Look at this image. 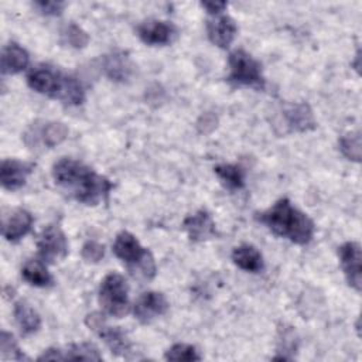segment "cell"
I'll use <instances>...</instances> for the list:
<instances>
[{"instance_id":"obj_11","label":"cell","mask_w":362,"mask_h":362,"mask_svg":"<svg viewBox=\"0 0 362 362\" xmlns=\"http://www.w3.org/2000/svg\"><path fill=\"white\" fill-rule=\"evenodd\" d=\"M177 27L163 20H148L137 27L139 38L148 45H167L177 38Z\"/></svg>"},{"instance_id":"obj_17","label":"cell","mask_w":362,"mask_h":362,"mask_svg":"<svg viewBox=\"0 0 362 362\" xmlns=\"http://www.w3.org/2000/svg\"><path fill=\"white\" fill-rule=\"evenodd\" d=\"M30 62L28 52L17 42H8L1 51V72L13 75L24 71Z\"/></svg>"},{"instance_id":"obj_5","label":"cell","mask_w":362,"mask_h":362,"mask_svg":"<svg viewBox=\"0 0 362 362\" xmlns=\"http://www.w3.org/2000/svg\"><path fill=\"white\" fill-rule=\"evenodd\" d=\"M99 304L112 317L122 318L129 314V286L122 274L112 272L103 277L99 286Z\"/></svg>"},{"instance_id":"obj_29","label":"cell","mask_w":362,"mask_h":362,"mask_svg":"<svg viewBox=\"0 0 362 362\" xmlns=\"http://www.w3.org/2000/svg\"><path fill=\"white\" fill-rule=\"evenodd\" d=\"M82 259L88 263H98L105 256V246L96 240H88L83 243L81 250Z\"/></svg>"},{"instance_id":"obj_32","label":"cell","mask_w":362,"mask_h":362,"mask_svg":"<svg viewBox=\"0 0 362 362\" xmlns=\"http://www.w3.org/2000/svg\"><path fill=\"white\" fill-rule=\"evenodd\" d=\"M64 361V352L58 348H49L38 356V361Z\"/></svg>"},{"instance_id":"obj_1","label":"cell","mask_w":362,"mask_h":362,"mask_svg":"<svg viewBox=\"0 0 362 362\" xmlns=\"http://www.w3.org/2000/svg\"><path fill=\"white\" fill-rule=\"evenodd\" d=\"M52 178L58 187L74 199L85 205H98L105 201L113 184L95 173L82 161L64 157L52 165Z\"/></svg>"},{"instance_id":"obj_18","label":"cell","mask_w":362,"mask_h":362,"mask_svg":"<svg viewBox=\"0 0 362 362\" xmlns=\"http://www.w3.org/2000/svg\"><path fill=\"white\" fill-rule=\"evenodd\" d=\"M232 260L242 270L252 273L260 272L264 266L262 253L255 246L247 243L239 245L232 250Z\"/></svg>"},{"instance_id":"obj_8","label":"cell","mask_w":362,"mask_h":362,"mask_svg":"<svg viewBox=\"0 0 362 362\" xmlns=\"http://www.w3.org/2000/svg\"><path fill=\"white\" fill-rule=\"evenodd\" d=\"M37 249L42 262L54 263L64 259L68 253V242L65 233L58 225H48L37 240Z\"/></svg>"},{"instance_id":"obj_27","label":"cell","mask_w":362,"mask_h":362,"mask_svg":"<svg viewBox=\"0 0 362 362\" xmlns=\"http://www.w3.org/2000/svg\"><path fill=\"white\" fill-rule=\"evenodd\" d=\"M0 351H1V358L3 359H8V361H23V359H28L23 351L18 348L14 337L7 332V331H1V337H0Z\"/></svg>"},{"instance_id":"obj_31","label":"cell","mask_w":362,"mask_h":362,"mask_svg":"<svg viewBox=\"0 0 362 362\" xmlns=\"http://www.w3.org/2000/svg\"><path fill=\"white\" fill-rule=\"evenodd\" d=\"M226 3L225 1H202L201 7L206 10L208 14L211 16H219L221 11H223L226 8Z\"/></svg>"},{"instance_id":"obj_21","label":"cell","mask_w":362,"mask_h":362,"mask_svg":"<svg viewBox=\"0 0 362 362\" xmlns=\"http://www.w3.org/2000/svg\"><path fill=\"white\" fill-rule=\"evenodd\" d=\"M21 277L31 286L48 287L54 283V279L42 260L30 259L24 263L21 269Z\"/></svg>"},{"instance_id":"obj_13","label":"cell","mask_w":362,"mask_h":362,"mask_svg":"<svg viewBox=\"0 0 362 362\" xmlns=\"http://www.w3.org/2000/svg\"><path fill=\"white\" fill-rule=\"evenodd\" d=\"M33 215L27 209L17 208L11 211L7 216L3 218L1 225V233L3 238L8 242H18L21 238H24L33 226Z\"/></svg>"},{"instance_id":"obj_10","label":"cell","mask_w":362,"mask_h":362,"mask_svg":"<svg viewBox=\"0 0 362 362\" xmlns=\"http://www.w3.org/2000/svg\"><path fill=\"white\" fill-rule=\"evenodd\" d=\"M168 301L165 296L160 291H146L143 293L133 307V314L141 324H148L157 317L164 315L168 311Z\"/></svg>"},{"instance_id":"obj_19","label":"cell","mask_w":362,"mask_h":362,"mask_svg":"<svg viewBox=\"0 0 362 362\" xmlns=\"http://www.w3.org/2000/svg\"><path fill=\"white\" fill-rule=\"evenodd\" d=\"M132 62L129 57L123 52H113L106 55L103 59V69L105 74L116 82H124L130 78L132 74Z\"/></svg>"},{"instance_id":"obj_26","label":"cell","mask_w":362,"mask_h":362,"mask_svg":"<svg viewBox=\"0 0 362 362\" xmlns=\"http://www.w3.org/2000/svg\"><path fill=\"white\" fill-rule=\"evenodd\" d=\"M341 153L355 163L361 161V136L359 133H348L338 141Z\"/></svg>"},{"instance_id":"obj_30","label":"cell","mask_w":362,"mask_h":362,"mask_svg":"<svg viewBox=\"0 0 362 362\" xmlns=\"http://www.w3.org/2000/svg\"><path fill=\"white\" fill-rule=\"evenodd\" d=\"M34 7L44 16H58L62 13L65 3L62 1H49V0H40L34 3Z\"/></svg>"},{"instance_id":"obj_22","label":"cell","mask_w":362,"mask_h":362,"mask_svg":"<svg viewBox=\"0 0 362 362\" xmlns=\"http://www.w3.org/2000/svg\"><path fill=\"white\" fill-rule=\"evenodd\" d=\"M218 178L230 189H240L245 185V171L238 164H218L214 168Z\"/></svg>"},{"instance_id":"obj_9","label":"cell","mask_w":362,"mask_h":362,"mask_svg":"<svg viewBox=\"0 0 362 362\" xmlns=\"http://www.w3.org/2000/svg\"><path fill=\"white\" fill-rule=\"evenodd\" d=\"M339 263L348 284L356 291L362 287V255L356 242H345L338 247Z\"/></svg>"},{"instance_id":"obj_14","label":"cell","mask_w":362,"mask_h":362,"mask_svg":"<svg viewBox=\"0 0 362 362\" xmlns=\"http://www.w3.org/2000/svg\"><path fill=\"white\" fill-rule=\"evenodd\" d=\"M236 33L238 25L229 16H214V18L206 21L208 38L219 48H228L235 40Z\"/></svg>"},{"instance_id":"obj_24","label":"cell","mask_w":362,"mask_h":362,"mask_svg":"<svg viewBox=\"0 0 362 362\" xmlns=\"http://www.w3.org/2000/svg\"><path fill=\"white\" fill-rule=\"evenodd\" d=\"M64 352V361H102L99 349L90 342L69 345Z\"/></svg>"},{"instance_id":"obj_33","label":"cell","mask_w":362,"mask_h":362,"mask_svg":"<svg viewBox=\"0 0 362 362\" xmlns=\"http://www.w3.org/2000/svg\"><path fill=\"white\" fill-rule=\"evenodd\" d=\"M201 120L205 123V124H201V126H198L199 127V130L202 132V133H206L208 130H206V127L209 126V129L212 130V129H215V126H216V117L214 116V115H211V113H206V115H204L202 117H201Z\"/></svg>"},{"instance_id":"obj_15","label":"cell","mask_w":362,"mask_h":362,"mask_svg":"<svg viewBox=\"0 0 362 362\" xmlns=\"http://www.w3.org/2000/svg\"><path fill=\"white\" fill-rule=\"evenodd\" d=\"M182 226H184L189 240H192V242H202V240L211 239L216 235L215 222H214L212 216L204 209H199L195 214L188 215L184 219Z\"/></svg>"},{"instance_id":"obj_28","label":"cell","mask_w":362,"mask_h":362,"mask_svg":"<svg viewBox=\"0 0 362 362\" xmlns=\"http://www.w3.org/2000/svg\"><path fill=\"white\" fill-rule=\"evenodd\" d=\"M65 42L74 48H83L89 42V35L76 24H69L64 31Z\"/></svg>"},{"instance_id":"obj_3","label":"cell","mask_w":362,"mask_h":362,"mask_svg":"<svg viewBox=\"0 0 362 362\" xmlns=\"http://www.w3.org/2000/svg\"><path fill=\"white\" fill-rule=\"evenodd\" d=\"M28 86L49 98L58 99L65 105H81L85 100V90L82 83L49 65H37L27 75Z\"/></svg>"},{"instance_id":"obj_25","label":"cell","mask_w":362,"mask_h":362,"mask_svg":"<svg viewBox=\"0 0 362 362\" xmlns=\"http://www.w3.org/2000/svg\"><path fill=\"white\" fill-rule=\"evenodd\" d=\"M164 358L167 361H175V362H192V361H199L201 355L192 345L174 344L171 348L165 351Z\"/></svg>"},{"instance_id":"obj_16","label":"cell","mask_w":362,"mask_h":362,"mask_svg":"<svg viewBox=\"0 0 362 362\" xmlns=\"http://www.w3.org/2000/svg\"><path fill=\"white\" fill-rule=\"evenodd\" d=\"M284 117L287 122V126L291 132H308L314 130L317 123L313 115V110L308 103L301 102L291 105L284 110Z\"/></svg>"},{"instance_id":"obj_7","label":"cell","mask_w":362,"mask_h":362,"mask_svg":"<svg viewBox=\"0 0 362 362\" xmlns=\"http://www.w3.org/2000/svg\"><path fill=\"white\" fill-rule=\"evenodd\" d=\"M85 324L89 329L98 334L112 354L117 356H129L132 352V344L127 335L119 327H110L106 322L105 314L93 311L85 317Z\"/></svg>"},{"instance_id":"obj_23","label":"cell","mask_w":362,"mask_h":362,"mask_svg":"<svg viewBox=\"0 0 362 362\" xmlns=\"http://www.w3.org/2000/svg\"><path fill=\"white\" fill-rule=\"evenodd\" d=\"M38 134H40L41 143L45 147L52 148V147L58 146L59 143H62L66 139L68 127L61 122H47L38 130Z\"/></svg>"},{"instance_id":"obj_20","label":"cell","mask_w":362,"mask_h":362,"mask_svg":"<svg viewBox=\"0 0 362 362\" xmlns=\"http://www.w3.org/2000/svg\"><path fill=\"white\" fill-rule=\"evenodd\" d=\"M14 320L23 335L35 334L41 327L40 314L27 303L17 301L14 305Z\"/></svg>"},{"instance_id":"obj_2","label":"cell","mask_w":362,"mask_h":362,"mask_svg":"<svg viewBox=\"0 0 362 362\" xmlns=\"http://www.w3.org/2000/svg\"><path fill=\"white\" fill-rule=\"evenodd\" d=\"M256 219L277 236L286 238L296 245L310 243L315 232L314 222L304 212L293 206L287 198L279 199L272 208L257 214Z\"/></svg>"},{"instance_id":"obj_6","label":"cell","mask_w":362,"mask_h":362,"mask_svg":"<svg viewBox=\"0 0 362 362\" xmlns=\"http://www.w3.org/2000/svg\"><path fill=\"white\" fill-rule=\"evenodd\" d=\"M229 75L228 81L238 86L263 88L264 78L262 75V65L249 52L235 49L229 55Z\"/></svg>"},{"instance_id":"obj_12","label":"cell","mask_w":362,"mask_h":362,"mask_svg":"<svg viewBox=\"0 0 362 362\" xmlns=\"http://www.w3.org/2000/svg\"><path fill=\"white\" fill-rule=\"evenodd\" d=\"M34 164L14 160V158H7L1 161L0 167V182L1 187L8 189V191H16L21 188L27 177L33 173Z\"/></svg>"},{"instance_id":"obj_4","label":"cell","mask_w":362,"mask_h":362,"mask_svg":"<svg viewBox=\"0 0 362 362\" xmlns=\"http://www.w3.org/2000/svg\"><path fill=\"white\" fill-rule=\"evenodd\" d=\"M113 253L117 259L126 263L133 277L151 280L156 276L157 267L151 252L143 247L133 233L127 230L117 233L113 242Z\"/></svg>"}]
</instances>
